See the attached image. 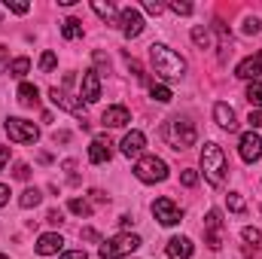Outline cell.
Wrapping results in <instances>:
<instances>
[{"instance_id":"obj_24","label":"cell","mask_w":262,"mask_h":259,"mask_svg":"<svg viewBox=\"0 0 262 259\" xmlns=\"http://www.w3.org/2000/svg\"><path fill=\"white\" fill-rule=\"evenodd\" d=\"M149 95H152V98H156V101H159V104H168V101H171V98H174V95H171V89H168V85H156V82H152V85H149Z\"/></svg>"},{"instance_id":"obj_8","label":"cell","mask_w":262,"mask_h":259,"mask_svg":"<svg viewBox=\"0 0 262 259\" xmlns=\"http://www.w3.org/2000/svg\"><path fill=\"white\" fill-rule=\"evenodd\" d=\"M204 241L210 250H220L223 247V217L220 210H207V220H204Z\"/></svg>"},{"instance_id":"obj_27","label":"cell","mask_w":262,"mask_h":259,"mask_svg":"<svg viewBox=\"0 0 262 259\" xmlns=\"http://www.w3.org/2000/svg\"><path fill=\"white\" fill-rule=\"evenodd\" d=\"M247 101L253 107H262V82H250L247 85Z\"/></svg>"},{"instance_id":"obj_17","label":"cell","mask_w":262,"mask_h":259,"mask_svg":"<svg viewBox=\"0 0 262 259\" xmlns=\"http://www.w3.org/2000/svg\"><path fill=\"white\" fill-rule=\"evenodd\" d=\"M213 119H216V125H220V128H226V131H235V128H238L235 110H232L229 104H223V101H220V104L213 107Z\"/></svg>"},{"instance_id":"obj_18","label":"cell","mask_w":262,"mask_h":259,"mask_svg":"<svg viewBox=\"0 0 262 259\" xmlns=\"http://www.w3.org/2000/svg\"><path fill=\"white\" fill-rule=\"evenodd\" d=\"M143 146H146V137H143V131H128L125 137H122V156H140L143 153Z\"/></svg>"},{"instance_id":"obj_16","label":"cell","mask_w":262,"mask_h":259,"mask_svg":"<svg viewBox=\"0 0 262 259\" xmlns=\"http://www.w3.org/2000/svg\"><path fill=\"white\" fill-rule=\"evenodd\" d=\"M101 122H104L107 128H122L125 122H131L128 107H107V110H104V116H101Z\"/></svg>"},{"instance_id":"obj_41","label":"cell","mask_w":262,"mask_h":259,"mask_svg":"<svg viewBox=\"0 0 262 259\" xmlns=\"http://www.w3.org/2000/svg\"><path fill=\"white\" fill-rule=\"evenodd\" d=\"M61 259H89V256H85V250H67V253H61Z\"/></svg>"},{"instance_id":"obj_3","label":"cell","mask_w":262,"mask_h":259,"mask_svg":"<svg viewBox=\"0 0 262 259\" xmlns=\"http://www.w3.org/2000/svg\"><path fill=\"white\" fill-rule=\"evenodd\" d=\"M165 140L171 143V149H189V146H195L198 140V131L192 122H186V119H168V125H165Z\"/></svg>"},{"instance_id":"obj_21","label":"cell","mask_w":262,"mask_h":259,"mask_svg":"<svg viewBox=\"0 0 262 259\" xmlns=\"http://www.w3.org/2000/svg\"><path fill=\"white\" fill-rule=\"evenodd\" d=\"M40 201H43V192H40V189H34V186H31V189H25V192H21V198H18V204H21L25 210L37 207Z\"/></svg>"},{"instance_id":"obj_36","label":"cell","mask_w":262,"mask_h":259,"mask_svg":"<svg viewBox=\"0 0 262 259\" xmlns=\"http://www.w3.org/2000/svg\"><path fill=\"white\" fill-rule=\"evenodd\" d=\"M46 220H49L52 226H61V223H64V213H61V210H49V213H46Z\"/></svg>"},{"instance_id":"obj_5","label":"cell","mask_w":262,"mask_h":259,"mask_svg":"<svg viewBox=\"0 0 262 259\" xmlns=\"http://www.w3.org/2000/svg\"><path fill=\"white\" fill-rule=\"evenodd\" d=\"M134 177L140 183H162L168 177V165L159 159V156H143L137 165H134Z\"/></svg>"},{"instance_id":"obj_10","label":"cell","mask_w":262,"mask_h":259,"mask_svg":"<svg viewBox=\"0 0 262 259\" xmlns=\"http://www.w3.org/2000/svg\"><path fill=\"white\" fill-rule=\"evenodd\" d=\"M49 98H52V104L55 107H61V110H67V113H73V116H79L82 122H85V107H82V101H76L73 95H67L64 89H49Z\"/></svg>"},{"instance_id":"obj_30","label":"cell","mask_w":262,"mask_h":259,"mask_svg":"<svg viewBox=\"0 0 262 259\" xmlns=\"http://www.w3.org/2000/svg\"><path fill=\"white\" fill-rule=\"evenodd\" d=\"M241 235H244V241H247V244H253V247L262 241V232H259V229H253V226H247Z\"/></svg>"},{"instance_id":"obj_23","label":"cell","mask_w":262,"mask_h":259,"mask_svg":"<svg viewBox=\"0 0 262 259\" xmlns=\"http://www.w3.org/2000/svg\"><path fill=\"white\" fill-rule=\"evenodd\" d=\"M92 9H95V12H98V15H101L107 25L116 18V9H113V3H101V0H95V3H92Z\"/></svg>"},{"instance_id":"obj_40","label":"cell","mask_w":262,"mask_h":259,"mask_svg":"<svg viewBox=\"0 0 262 259\" xmlns=\"http://www.w3.org/2000/svg\"><path fill=\"white\" fill-rule=\"evenodd\" d=\"M247 122H250V131L256 128V125H262V110H253V113H250V119H247Z\"/></svg>"},{"instance_id":"obj_6","label":"cell","mask_w":262,"mask_h":259,"mask_svg":"<svg viewBox=\"0 0 262 259\" xmlns=\"http://www.w3.org/2000/svg\"><path fill=\"white\" fill-rule=\"evenodd\" d=\"M6 134L12 143H34L40 137V128L28 119H6Z\"/></svg>"},{"instance_id":"obj_35","label":"cell","mask_w":262,"mask_h":259,"mask_svg":"<svg viewBox=\"0 0 262 259\" xmlns=\"http://www.w3.org/2000/svg\"><path fill=\"white\" fill-rule=\"evenodd\" d=\"M12 174H15V180H28V177H31V168H28V165H15Z\"/></svg>"},{"instance_id":"obj_20","label":"cell","mask_w":262,"mask_h":259,"mask_svg":"<svg viewBox=\"0 0 262 259\" xmlns=\"http://www.w3.org/2000/svg\"><path fill=\"white\" fill-rule=\"evenodd\" d=\"M40 101V92H37V85H31V82H21L18 85V104L21 107H34Z\"/></svg>"},{"instance_id":"obj_14","label":"cell","mask_w":262,"mask_h":259,"mask_svg":"<svg viewBox=\"0 0 262 259\" xmlns=\"http://www.w3.org/2000/svg\"><path fill=\"white\" fill-rule=\"evenodd\" d=\"M61 247H64V238H61L58 232H46V235L37 238V253H40V256H52V253H58Z\"/></svg>"},{"instance_id":"obj_42","label":"cell","mask_w":262,"mask_h":259,"mask_svg":"<svg viewBox=\"0 0 262 259\" xmlns=\"http://www.w3.org/2000/svg\"><path fill=\"white\" fill-rule=\"evenodd\" d=\"M6 162H9V146H0V171L6 168Z\"/></svg>"},{"instance_id":"obj_12","label":"cell","mask_w":262,"mask_h":259,"mask_svg":"<svg viewBox=\"0 0 262 259\" xmlns=\"http://www.w3.org/2000/svg\"><path fill=\"white\" fill-rule=\"evenodd\" d=\"M113 143H110V137H104V134H98L95 140H92V146H89V162L92 165H104V162H110V156H113V149H110Z\"/></svg>"},{"instance_id":"obj_43","label":"cell","mask_w":262,"mask_h":259,"mask_svg":"<svg viewBox=\"0 0 262 259\" xmlns=\"http://www.w3.org/2000/svg\"><path fill=\"white\" fill-rule=\"evenodd\" d=\"M52 140H55V143H67V140H70V134H67V131H55V134H52Z\"/></svg>"},{"instance_id":"obj_45","label":"cell","mask_w":262,"mask_h":259,"mask_svg":"<svg viewBox=\"0 0 262 259\" xmlns=\"http://www.w3.org/2000/svg\"><path fill=\"white\" fill-rule=\"evenodd\" d=\"M0 259H9V256H3V253H0Z\"/></svg>"},{"instance_id":"obj_37","label":"cell","mask_w":262,"mask_h":259,"mask_svg":"<svg viewBox=\"0 0 262 259\" xmlns=\"http://www.w3.org/2000/svg\"><path fill=\"white\" fill-rule=\"evenodd\" d=\"M6 9H12V12H18V15H25V12H28L31 6H28V3H9V0H6Z\"/></svg>"},{"instance_id":"obj_15","label":"cell","mask_w":262,"mask_h":259,"mask_svg":"<svg viewBox=\"0 0 262 259\" xmlns=\"http://www.w3.org/2000/svg\"><path fill=\"white\" fill-rule=\"evenodd\" d=\"M262 73V52H256V55H250V58H244L241 64H238V70H235V76L238 79H253L256 82V76Z\"/></svg>"},{"instance_id":"obj_28","label":"cell","mask_w":262,"mask_h":259,"mask_svg":"<svg viewBox=\"0 0 262 259\" xmlns=\"http://www.w3.org/2000/svg\"><path fill=\"white\" fill-rule=\"evenodd\" d=\"M28 70H31V58H15V61L9 64V73H12V76H25Z\"/></svg>"},{"instance_id":"obj_2","label":"cell","mask_w":262,"mask_h":259,"mask_svg":"<svg viewBox=\"0 0 262 259\" xmlns=\"http://www.w3.org/2000/svg\"><path fill=\"white\" fill-rule=\"evenodd\" d=\"M201 168H204V177H207L210 186H223L229 162H226V156H223V149L216 143H204V149H201Z\"/></svg>"},{"instance_id":"obj_34","label":"cell","mask_w":262,"mask_h":259,"mask_svg":"<svg viewBox=\"0 0 262 259\" xmlns=\"http://www.w3.org/2000/svg\"><path fill=\"white\" fill-rule=\"evenodd\" d=\"M143 9H146V12H152V15H159V12L165 9V3H159V0H146V3H143Z\"/></svg>"},{"instance_id":"obj_31","label":"cell","mask_w":262,"mask_h":259,"mask_svg":"<svg viewBox=\"0 0 262 259\" xmlns=\"http://www.w3.org/2000/svg\"><path fill=\"white\" fill-rule=\"evenodd\" d=\"M226 201H229V207L235 210V213H244V198L238 192H232V195H226Z\"/></svg>"},{"instance_id":"obj_26","label":"cell","mask_w":262,"mask_h":259,"mask_svg":"<svg viewBox=\"0 0 262 259\" xmlns=\"http://www.w3.org/2000/svg\"><path fill=\"white\" fill-rule=\"evenodd\" d=\"M192 43L201 46V49H207V46H210V31H207V28H201V25L192 28Z\"/></svg>"},{"instance_id":"obj_33","label":"cell","mask_w":262,"mask_h":259,"mask_svg":"<svg viewBox=\"0 0 262 259\" xmlns=\"http://www.w3.org/2000/svg\"><path fill=\"white\" fill-rule=\"evenodd\" d=\"M171 9H174L177 15H192V3H186V0H174Z\"/></svg>"},{"instance_id":"obj_7","label":"cell","mask_w":262,"mask_h":259,"mask_svg":"<svg viewBox=\"0 0 262 259\" xmlns=\"http://www.w3.org/2000/svg\"><path fill=\"white\" fill-rule=\"evenodd\" d=\"M152 213H156V220H159L162 226H177V223L183 220V210H180L168 195H162V198L152 201Z\"/></svg>"},{"instance_id":"obj_9","label":"cell","mask_w":262,"mask_h":259,"mask_svg":"<svg viewBox=\"0 0 262 259\" xmlns=\"http://www.w3.org/2000/svg\"><path fill=\"white\" fill-rule=\"evenodd\" d=\"M238 153H241V159H244L247 165L259 162V156H262V137L256 134V131H244V134H241V140H238Z\"/></svg>"},{"instance_id":"obj_44","label":"cell","mask_w":262,"mask_h":259,"mask_svg":"<svg viewBox=\"0 0 262 259\" xmlns=\"http://www.w3.org/2000/svg\"><path fill=\"white\" fill-rule=\"evenodd\" d=\"M6 201H9V189H6V186H3V183H0V207H3V204H6Z\"/></svg>"},{"instance_id":"obj_39","label":"cell","mask_w":262,"mask_h":259,"mask_svg":"<svg viewBox=\"0 0 262 259\" xmlns=\"http://www.w3.org/2000/svg\"><path fill=\"white\" fill-rule=\"evenodd\" d=\"M244 34H259V21H256V18H247V25H244Z\"/></svg>"},{"instance_id":"obj_29","label":"cell","mask_w":262,"mask_h":259,"mask_svg":"<svg viewBox=\"0 0 262 259\" xmlns=\"http://www.w3.org/2000/svg\"><path fill=\"white\" fill-rule=\"evenodd\" d=\"M55 64H58L55 52H43V58H40V70H43V73H49V70H55Z\"/></svg>"},{"instance_id":"obj_32","label":"cell","mask_w":262,"mask_h":259,"mask_svg":"<svg viewBox=\"0 0 262 259\" xmlns=\"http://www.w3.org/2000/svg\"><path fill=\"white\" fill-rule=\"evenodd\" d=\"M180 183L192 189V186H195V183H198V171H192V168H186V171L180 174Z\"/></svg>"},{"instance_id":"obj_38","label":"cell","mask_w":262,"mask_h":259,"mask_svg":"<svg viewBox=\"0 0 262 259\" xmlns=\"http://www.w3.org/2000/svg\"><path fill=\"white\" fill-rule=\"evenodd\" d=\"M79 238H82V241H101V235H98L95 229H82V232H79Z\"/></svg>"},{"instance_id":"obj_4","label":"cell","mask_w":262,"mask_h":259,"mask_svg":"<svg viewBox=\"0 0 262 259\" xmlns=\"http://www.w3.org/2000/svg\"><path fill=\"white\" fill-rule=\"evenodd\" d=\"M140 247V238L137 235H131V232H122V235H116V238H110V241H101V247H98V256L101 259H119V256H128Z\"/></svg>"},{"instance_id":"obj_13","label":"cell","mask_w":262,"mask_h":259,"mask_svg":"<svg viewBox=\"0 0 262 259\" xmlns=\"http://www.w3.org/2000/svg\"><path fill=\"white\" fill-rule=\"evenodd\" d=\"M82 98H85V104L101 101V76H98V70L82 73Z\"/></svg>"},{"instance_id":"obj_11","label":"cell","mask_w":262,"mask_h":259,"mask_svg":"<svg viewBox=\"0 0 262 259\" xmlns=\"http://www.w3.org/2000/svg\"><path fill=\"white\" fill-rule=\"evenodd\" d=\"M119 25H122V34H125L128 40L143 34V15H140L134 6H125V9L119 12Z\"/></svg>"},{"instance_id":"obj_19","label":"cell","mask_w":262,"mask_h":259,"mask_svg":"<svg viewBox=\"0 0 262 259\" xmlns=\"http://www.w3.org/2000/svg\"><path fill=\"white\" fill-rule=\"evenodd\" d=\"M168 259H192V241L189 238H171L168 241Z\"/></svg>"},{"instance_id":"obj_1","label":"cell","mask_w":262,"mask_h":259,"mask_svg":"<svg viewBox=\"0 0 262 259\" xmlns=\"http://www.w3.org/2000/svg\"><path fill=\"white\" fill-rule=\"evenodd\" d=\"M149 58H152L156 73H162V76H168V79H180V76L186 73V61H183L174 49H168V46H162V43H152V46H149Z\"/></svg>"},{"instance_id":"obj_25","label":"cell","mask_w":262,"mask_h":259,"mask_svg":"<svg viewBox=\"0 0 262 259\" xmlns=\"http://www.w3.org/2000/svg\"><path fill=\"white\" fill-rule=\"evenodd\" d=\"M67 207H70V213H76V217H92V204L82 201V198H73Z\"/></svg>"},{"instance_id":"obj_22","label":"cell","mask_w":262,"mask_h":259,"mask_svg":"<svg viewBox=\"0 0 262 259\" xmlns=\"http://www.w3.org/2000/svg\"><path fill=\"white\" fill-rule=\"evenodd\" d=\"M64 28H61V34H64V40H76V37H82V21L79 18H67L61 21Z\"/></svg>"}]
</instances>
